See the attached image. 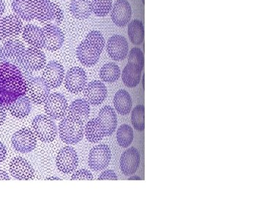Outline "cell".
<instances>
[{
    "label": "cell",
    "instance_id": "obj_1",
    "mask_svg": "<svg viewBox=\"0 0 263 197\" xmlns=\"http://www.w3.org/2000/svg\"><path fill=\"white\" fill-rule=\"evenodd\" d=\"M28 91V81L21 70L10 62L0 63V105L8 108Z\"/></svg>",
    "mask_w": 263,
    "mask_h": 197
},
{
    "label": "cell",
    "instance_id": "obj_2",
    "mask_svg": "<svg viewBox=\"0 0 263 197\" xmlns=\"http://www.w3.org/2000/svg\"><path fill=\"white\" fill-rule=\"evenodd\" d=\"M62 141L67 145H74L84 137V122L70 115L64 117L59 126Z\"/></svg>",
    "mask_w": 263,
    "mask_h": 197
},
{
    "label": "cell",
    "instance_id": "obj_3",
    "mask_svg": "<svg viewBox=\"0 0 263 197\" xmlns=\"http://www.w3.org/2000/svg\"><path fill=\"white\" fill-rule=\"evenodd\" d=\"M35 19L45 25H58L64 19L63 12L50 0H35Z\"/></svg>",
    "mask_w": 263,
    "mask_h": 197
},
{
    "label": "cell",
    "instance_id": "obj_4",
    "mask_svg": "<svg viewBox=\"0 0 263 197\" xmlns=\"http://www.w3.org/2000/svg\"><path fill=\"white\" fill-rule=\"evenodd\" d=\"M32 130L38 140L45 143L54 141L57 134L56 124L49 116L39 115L32 122Z\"/></svg>",
    "mask_w": 263,
    "mask_h": 197
},
{
    "label": "cell",
    "instance_id": "obj_5",
    "mask_svg": "<svg viewBox=\"0 0 263 197\" xmlns=\"http://www.w3.org/2000/svg\"><path fill=\"white\" fill-rule=\"evenodd\" d=\"M46 64V55L41 49L31 46L24 51L17 62L19 67L29 72H36L44 68Z\"/></svg>",
    "mask_w": 263,
    "mask_h": 197
},
{
    "label": "cell",
    "instance_id": "obj_6",
    "mask_svg": "<svg viewBox=\"0 0 263 197\" xmlns=\"http://www.w3.org/2000/svg\"><path fill=\"white\" fill-rule=\"evenodd\" d=\"M44 110L51 119L60 120L68 110V103L63 95L53 93L50 94L45 102Z\"/></svg>",
    "mask_w": 263,
    "mask_h": 197
},
{
    "label": "cell",
    "instance_id": "obj_7",
    "mask_svg": "<svg viewBox=\"0 0 263 197\" xmlns=\"http://www.w3.org/2000/svg\"><path fill=\"white\" fill-rule=\"evenodd\" d=\"M111 156V150L106 145L95 146L89 153L88 162L90 168L94 171L105 169L110 163Z\"/></svg>",
    "mask_w": 263,
    "mask_h": 197
},
{
    "label": "cell",
    "instance_id": "obj_8",
    "mask_svg": "<svg viewBox=\"0 0 263 197\" xmlns=\"http://www.w3.org/2000/svg\"><path fill=\"white\" fill-rule=\"evenodd\" d=\"M12 144L17 151L22 153H29L35 148L37 139L32 131L24 128L13 134Z\"/></svg>",
    "mask_w": 263,
    "mask_h": 197
},
{
    "label": "cell",
    "instance_id": "obj_9",
    "mask_svg": "<svg viewBox=\"0 0 263 197\" xmlns=\"http://www.w3.org/2000/svg\"><path fill=\"white\" fill-rule=\"evenodd\" d=\"M23 29L22 20L17 15L0 18V41H8L16 37Z\"/></svg>",
    "mask_w": 263,
    "mask_h": 197
},
{
    "label": "cell",
    "instance_id": "obj_10",
    "mask_svg": "<svg viewBox=\"0 0 263 197\" xmlns=\"http://www.w3.org/2000/svg\"><path fill=\"white\" fill-rule=\"evenodd\" d=\"M86 84L87 77L86 72L81 67H72L65 76V88L72 94H79L84 91Z\"/></svg>",
    "mask_w": 263,
    "mask_h": 197
},
{
    "label": "cell",
    "instance_id": "obj_11",
    "mask_svg": "<svg viewBox=\"0 0 263 197\" xmlns=\"http://www.w3.org/2000/svg\"><path fill=\"white\" fill-rule=\"evenodd\" d=\"M57 167L62 172L70 173L77 169L79 165V157L73 148L66 146L62 148L57 156Z\"/></svg>",
    "mask_w": 263,
    "mask_h": 197
},
{
    "label": "cell",
    "instance_id": "obj_12",
    "mask_svg": "<svg viewBox=\"0 0 263 197\" xmlns=\"http://www.w3.org/2000/svg\"><path fill=\"white\" fill-rule=\"evenodd\" d=\"M28 81V97L32 100V103L43 104L47 100L50 94L51 88L46 84L43 77H36Z\"/></svg>",
    "mask_w": 263,
    "mask_h": 197
},
{
    "label": "cell",
    "instance_id": "obj_13",
    "mask_svg": "<svg viewBox=\"0 0 263 197\" xmlns=\"http://www.w3.org/2000/svg\"><path fill=\"white\" fill-rule=\"evenodd\" d=\"M102 52L94 45L85 40L78 47L76 54L83 65L85 67H92L98 63Z\"/></svg>",
    "mask_w": 263,
    "mask_h": 197
},
{
    "label": "cell",
    "instance_id": "obj_14",
    "mask_svg": "<svg viewBox=\"0 0 263 197\" xmlns=\"http://www.w3.org/2000/svg\"><path fill=\"white\" fill-rule=\"evenodd\" d=\"M43 77L51 89L61 86L65 78V69L59 62L52 61L45 66Z\"/></svg>",
    "mask_w": 263,
    "mask_h": 197
},
{
    "label": "cell",
    "instance_id": "obj_15",
    "mask_svg": "<svg viewBox=\"0 0 263 197\" xmlns=\"http://www.w3.org/2000/svg\"><path fill=\"white\" fill-rule=\"evenodd\" d=\"M43 29L45 37L44 48L49 51L60 49L65 41V35L61 29L52 24L45 25Z\"/></svg>",
    "mask_w": 263,
    "mask_h": 197
},
{
    "label": "cell",
    "instance_id": "obj_16",
    "mask_svg": "<svg viewBox=\"0 0 263 197\" xmlns=\"http://www.w3.org/2000/svg\"><path fill=\"white\" fill-rule=\"evenodd\" d=\"M25 51L23 43L16 39L6 41L0 46V58L4 61H10L17 64Z\"/></svg>",
    "mask_w": 263,
    "mask_h": 197
},
{
    "label": "cell",
    "instance_id": "obj_17",
    "mask_svg": "<svg viewBox=\"0 0 263 197\" xmlns=\"http://www.w3.org/2000/svg\"><path fill=\"white\" fill-rule=\"evenodd\" d=\"M128 43L127 40L122 35L112 36L107 43V51L112 60L115 61H122L127 56Z\"/></svg>",
    "mask_w": 263,
    "mask_h": 197
},
{
    "label": "cell",
    "instance_id": "obj_18",
    "mask_svg": "<svg viewBox=\"0 0 263 197\" xmlns=\"http://www.w3.org/2000/svg\"><path fill=\"white\" fill-rule=\"evenodd\" d=\"M10 172L12 176L20 181L34 179V170L30 164L22 157H15L10 163Z\"/></svg>",
    "mask_w": 263,
    "mask_h": 197
},
{
    "label": "cell",
    "instance_id": "obj_19",
    "mask_svg": "<svg viewBox=\"0 0 263 197\" xmlns=\"http://www.w3.org/2000/svg\"><path fill=\"white\" fill-rule=\"evenodd\" d=\"M84 96L86 101L91 105H100L103 103L107 97L108 90L103 82L100 81H95L90 82L84 89Z\"/></svg>",
    "mask_w": 263,
    "mask_h": 197
},
{
    "label": "cell",
    "instance_id": "obj_20",
    "mask_svg": "<svg viewBox=\"0 0 263 197\" xmlns=\"http://www.w3.org/2000/svg\"><path fill=\"white\" fill-rule=\"evenodd\" d=\"M141 162V155L136 148H129L122 153L120 160V168L123 174L132 175L138 169Z\"/></svg>",
    "mask_w": 263,
    "mask_h": 197
},
{
    "label": "cell",
    "instance_id": "obj_21",
    "mask_svg": "<svg viewBox=\"0 0 263 197\" xmlns=\"http://www.w3.org/2000/svg\"><path fill=\"white\" fill-rule=\"evenodd\" d=\"M132 17L130 5L127 0H117L111 11V19L118 27H124Z\"/></svg>",
    "mask_w": 263,
    "mask_h": 197
},
{
    "label": "cell",
    "instance_id": "obj_22",
    "mask_svg": "<svg viewBox=\"0 0 263 197\" xmlns=\"http://www.w3.org/2000/svg\"><path fill=\"white\" fill-rule=\"evenodd\" d=\"M12 8L24 21L30 22L35 18V0H13Z\"/></svg>",
    "mask_w": 263,
    "mask_h": 197
},
{
    "label": "cell",
    "instance_id": "obj_23",
    "mask_svg": "<svg viewBox=\"0 0 263 197\" xmlns=\"http://www.w3.org/2000/svg\"><path fill=\"white\" fill-rule=\"evenodd\" d=\"M24 41L31 46L37 48H44L45 37L43 29L33 24H27L22 29Z\"/></svg>",
    "mask_w": 263,
    "mask_h": 197
},
{
    "label": "cell",
    "instance_id": "obj_24",
    "mask_svg": "<svg viewBox=\"0 0 263 197\" xmlns=\"http://www.w3.org/2000/svg\"><path fill=\"white\" fill-rule=\"evenodd\" d=\"M98 119L101 123L105 136H110L117 127V115L110 106H105L100 110Z\"/></svg>",
    "mask_w": 263,
    "mask_h": 197
},
{
    "label": "cell",
    "instance_id": "obj_25",
    "mask_svg": "<svg viewBox=\"0 0 263 197\" xmlns=\"http://www.w3.org/2000/svg\"><path fill=\"white\" fill-rule=\"evenodd\" d=\"M142 69L138 65L128 62L122 72V81L129 88H134L141 81Z\"/></svg>",
    "mask_w": 263,
    "mask_h": 197
},
{
    "label": "cell",
    "instance_id": "obj_26",
    "mask_svg": "<svg viewBox=\"0 0 263 197\" xmlns=\"http://www.w3.org/2000/svg\"><path fill=\"white\" fill-rule=\"evenodd\" d=\"M86 139L91 143H98L105 136L103 128L98 117L90 120L84 129Z\"/></svg>",
    "mask_w": 263,
    "mask_h": 197
},
{
    "label": "cell",
    "instance_id": "obj_27",
    "mask_svg": "<svg viewBox=\"0 0 263 197\" xmlns=\"http://www.w3.org/2000/svg\"><path fill=\"white\" fill-rule=\"evenodd\" d=\"M70 10L76 18H88L92 13L91 2L90 0H71Z\"/></svg>",
    "mask_w": 263,
    "mask_h": 197
},
{
    "label": "cell",
    "instance_id": "obj_28",
    "mask_svg": "<svg viewBox=\"0 0 263 197\" xmlns=\"http://www.w3.org/2000/svg\"><path fill=\"white\" fill-rule=\"evenodd\" d=\"M90 105L86 100H76L72 102L69 107L68 115L76 119H80L84 122L87 117H89L90 114Z\"/></svg>",
    "mask_w": 263,
    "mask_h": 197
},
{
    "label": "cell",
    "instance_id": "obj_29",
    "mask_svg": "<svg viewBox=\"0 0 263 197\" xmlns=\"http://www.w3.org/2000/svg\"><path fill=\"white\" fill-rule=\"evenodd\" d=\"M114 107L120 115H125L131 111L132 98L130 95L125 90H119L114 98Z\"/></svg>",
    "mask_w": 263,
    "mask_h": 197
},
{
    "label": "cell",
    "instance_id": "obj_30",
    "mask_svg": "<svg viewBox=\"0 0 263 197\" xmlns=\"http://www.w3.org/2000/svg\"><path fill=\"white\" fill-rule=\"evenodd\" d=\"M8 110L13 116L18 119H24L27 117L31 111V103L28 96H22L14 103L8 106Z\"/></svg>",
    "mask_w": 263,
    "mask_h": 197
},
{
    "label": "cell",
    "instance_id": "obj_31",
    "mask_svg": "<svg viewBox=\"0 0 263 197\" xmlns=\"http://www.w3.org/2000/svg\"><path fill=\"white\" fill-rule=\"evenodd\" d=\"M128 35L133 44L141 45L144 40V27L141 21L133 20L128 26Z\"/></svg>",
    "mask_w": 263,
    "mask_h": 197
},
{
    "label": "cell",
    "instance_id": "obj_32",
    "mask_svg": "<svg viewBox=\"0 0 263 197\" xmlns=\"http://www.w3.org/2000/svg\"><path fill=\"white\" fill-rule=\"evenodd\" d=\"M121 70L115 63H108L103 65L100 71V77L107 83H114L119 78Z\"/></svg>",
    "mask_w": 263,
    "mask_h": 197
},
{
    "label": "cell",
    "instance_id": "obj_33",
    "mask_svg": "<svg viewBox=\"0 0 263 197\" xmlns=\"http://www.w3.org/2000/svg\"><path fill=\"white\" fill-rule=\"evenodd\" d=\"M117 138L119 146L127 148L130 146L134 138L133 129L127 124H123L118 129Z\"/></svg>",
    "mask_w": 263,
    "mask_h": 197
},
{
    "label": "cell",
    "instance_id": "obj_34",
    "mask_svg": "<svg viewBox=\"0 0 263 197\" xmlns=\"http://www.w3.org/2000/svg\"><path fill=\"white\" fill-rule=\"evenodd\" d=\"M132 124L138 131L144 130L145 128V108L143 105H137L132 111Z\"/></svg>",
    "mask_w": 263,
    "mask_h": 197
},
{
    "label": "cell",
    "instance_id": "obj_35",
    "mask_svg": "<svg viewBox=\"0 0 263 197\" xmlns=\"http://www.w3.org/2000/svg\"><path fill=\"white\" fill-rule=\"evenodd\" d=\"M112 0H92L91 8L92 12L98 16H105L110 13L112 8Z\"/></svg>",
    "mask_w": 263,
    "mask_h": 197
},
{
    "label": "cell",
    "instance_id": "obj_36",
    "mask_svg": "<svg viewBox=\"0 0 263 197\" xmlns=\"http://www.w3.org/2000/svg\"><path fill=\"white\" fill-rule=\"evenodd\" d=\"M86 40L96 46L97 48H98L100 51H103L105 41L101 32H99V31H92L88 34Z\"/></svg>",
    "mask_w": 263,
    "mask_h": 197
},
{
    "label": "cell",
    "instance_id": "obj_37",
    "mask_svg": "<svg viewBox=\"0 0 263 197\" xmlns=\"http://www.w3.org/2000/svg\"><path fill=\"white\" fill-rule=\"evenodd\" d=\"M128 62L138 65L143 70V66H144V56H143V52L140 48H133L129 52Z\"/></svg>",
    "mask_w": 263,
    "mask_h": 197
},
{
    "label": "cell",
    "instance_id": "obj_38",
    "mask_svg": "<svg viewBox=\"0 0 263 197\" xmlns=\"http://www.w3.org/2000/svg\"><path fill=\"white\" fill-rule=\"evenodd\" d=\"M94 179L92 174L86 169L76 171L71 177V181H92Z\"/></svg>",
    "mask_w": 263,
    "mask_h": 197
},
{
    "label": "cell",
    "instance_id": "obj_39",
    "mask_svg": "<svg viewBox=\"0 0 263 197\" xmlns=\"http://www.w3.org/2000/svg\"><path fill=\"white\" fill-rule=\"evenodd\" d=\"M99 181H105V180H109V181H117L118 177L117 174L114 172V171L105 170L103 173L100 174V178L98 179Z\"/></svg>",
    "mask_w": 263,
    "mask_h": 197
},
{
    "label": "cell",
    "instance_id": "obj_40",
    "mask_svg": "<svg viewBox=\"0 0 263 197\" xmlns=\"http://www.w3.org/2000/svg\"><path fill=\"white\" fill-rule=\"evenodd\" d=\"M7 155L6 148L3 143L0 142V163L5 160Z\"/></svg>",
    "mask_w": 263,
    "mask_h": 197
},
{
    "label": "cell",
    "instance_id": "obj_41",
    "mask_svg": "<svg viewBox=\"0 0 263 197\" xmlns=\"http://www.w3.org/2000/svg\"><path fill=\"white\" fill-rule=\"evenodd\" d=\"M5 119H6V111H5V108L0 105V126L4 124Z\"/></svg>",
    "mask_w": 263,
    "mask_h": 197
},
{
    "label": "cell",
    "instance_id": "obj_42",
    "mask_svg": "<svg viewBox=\"0 0 263 197\" xmlns=\"http://www.w3.org/2000/svg\"><path fill=\"white\" fill-rule=\"evenodd\" d=\"M9 175L5 171L0 170V181H9Z\"/></svg>",
    "mask_w": 263,
    "mask_h": 197
},
{
    "label": "cell",
    "instance_id": "obj_43",
    "mask_svg": "<svg viewBox=\"0 0 263 197\" xmlns=\"http://www.w3.org/2000/svg\"><path fill=\"white\" fill-rule=\"evenodd\" d=\"M5 10V0H0V18L4 13Z\"/></svg>",
    "mask_w": 263,
    "mask_h": 197
},
{
    "label": "cell",
    "instance_id": "obj_44",
    "mask_svg": "<svg viewBox=\"0 0 263 197\" xmlns=\"http://www.w3.org/2000/svg\"><path fill=\"white\" fill-rule=\"evenodd\" d=\"M129 180H141V178L133 176V177L129 178Z\"/></svg>",
    "mask_w": 263,
    "mask_h": 197
},
{
    "label": "cell",
    "instance_id": "obj_45",
    "mask_svg": "<svg viewBox=\"0 0 263 197\" xmlns=\"http://www.w3.org/2000/svg\"><path fill=\"white\" fill-rule=\"evenodd\" d=\"M48 180H61V179H57V178H51V179H48Z\"/></svg>",
    "mask_w": 263,
    "mask_h": 197
},
{
    "label": "cell",
    "instance_id": "obj_46",
    "mask_svg": "<svg viewBox=\"0 0 263 197\" xmlns=\"http://www.w3.org/2000/svg\"><path fill=\"white\" fill-rule=\"evenodd\" d=\"M142 2H143V4L145 3V0H142Z\"/></svg>",
    "mask_w": 263,
    "mask_h": 197
}]
</instances>
